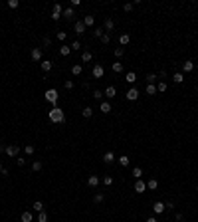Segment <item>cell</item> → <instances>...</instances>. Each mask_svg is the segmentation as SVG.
Returning a JSON list of instances; mask_svg holds the SVG:
<instances>
[{
	"instance_id": "cell-10",
	"label": "cell",
	"mask_w": 198,
	"mask_h": 222,
	"mask_svg": "<svg viewBox=\"0 0 198 222\" xmlns=\"http://www.w3.org/2000/svg\"><path fill=\"white\" fill-rule=\"evenodd\" d=\"M103 30H105V32H113V30H115V22H113V18H105V22H103Z\"/></svg>"
},
{
	"instance_id": "cell-46",
	"label": "cell",
	"mask_w": 198,
	"mask_h": 222,
	"mask_svg": "<svg viewBox=\"0 0 198 222\" xmlns=\"http://www.w3.org/2000/svg\"><path fill=\"white\" fill-rule=\"evenodd\" d=\"M8 6H10V8H18L20 2H18V0H8Z\"/></svg>"
},
{
	"instance_id": "cell-15",
	"label": "cell",
	"mask_w": 198,
	"mask_h": 222,
	"mask_svg": "<svg viewBox=\"0 0 198 222\" xmlns=\"http://www.w3.org/2000/svg\"><path fill=\"white\" fill-rule=\"evenodd\" d=\"M125 81L133 85V83L137 81V74H135V71H127V74H125Z\"/></svg>"
},
{
	"instance_id": "cell-1",
	"label": "cell",
	"mask_w": 198,
	"mask_h": 222,
	"mask_svg": "<svg viewBox=\"0 0 198 222\" xmlns=\"http://www.w3.org/2000/svg\"><path fill=\"white\" fill-rule=\"evenodd\" d=\"M48 117H50V121L52 123H64L66 121V113H64V109L62 107H52V111L48 113Z\"/></svg>"
},
{
	"instance_id": "cell-30",
	"label": "cell",
	"mask_w": 198,
	"mask_h": 222,
	"mask_svg": "<svg viewBox=\"0 0 198 222\" xmlns=\"http://www.w3.org/2000/svg\"><path fill=\"white\" fill-rule=\"evenodd\" d=\"M32 206H34V210H36V212H42V210H44V202H42V200H36Z\"/></svg>"
},
{
	"instance_id": "cell-39",
	"label": "cell",
	"mask_w": 198,
	"mask_h": 222,
	"mask_svg": "<svg viewBox=\"0 0 198 222\" xmlns=\"http://www.w3.org/2000/svg\"><path fill=\"white\" fill-rule=\"evenodd\" d=\"M64 85H66V89H67V91H71V89L75 87V83H73L71 79H66V83H64Z\"/></svg>"
},
{
	"instance_id": "cell-7",
	"label": "cell",
	"mask_w": 198,
	"mask_h": 222,
	"mask_svg": "<svg viewBox=\"0 0 198 222\" xmlns=\"http://www.w3.org/2000/svg\"><path fill=\"white\" fill-rule=\"evenodd\" d=\"M165 210H166V206H165L163 200H156V202L153 204V212H154V214H163Z\"/></svg>"
},
{
	"instance_id": "cell-6",
	"label": "cell",
	"mask_w": 198,
	"mask_h": 222,
	"mask_svg": "<svg viewBox=\"0 0 198 222\" xmlns=\"http://www.w3.org/2000/svg\"><path fill=\"white\" fill-rule=\"evenodd\" d=\"M62 12H64L62 4H54V8H52V20H60L62 18Z\"/></svg>"
},
{
	"instance_id": "cell-16",
	"label": "cell",
	"mask_w": 198,
	"mask_h": 222,
	"mask_svg": "<svg viewBox=\"0 0 198 222\" xmlns=\"http://www.w3.org/2000/svg\"><path fill=\"white\" fill-rule=\"evenodd\" d=\"M91 58H93V54H91V52H87V50H83V52H81V62H83V64L91 62Z\"/></svg>"
},
{
	"instance_id": "cell-29",
	"label": "cell",
	"mask_w": 198,
	"mask_h": 222,
	"mask_svg": "<svg viewBox=\"0 0 198 222\" xmlns=\"http://www.w3.org/2000/svg\"><path fill=\"white\" fill-rule=\"evenodd\" d=\"M133 177L139 180V178L143 177V169H141V166H135V169H133Z\"/></svg>"
},
{
	"instance_id": "cell-21",
	"label": "cell",
	"mask_w": 198,
	"mask_h": 222,
	"mask_svg": "<svg viewBox=\"0 0 198 222\" xmlns=\"http://www.w3.org/2000/svg\"><path fill=\"white\" fill-rule=\"evenodd\" d=\"M69 54H71V46L64 44L62 48H60V56H69Z\"/></svg>"
},
{
	"instance_id": "cell-20",
	"label": "cell",
	"mask_w": 198,
	"mask_h": 222,
	"mask_svg": "<svg viewBox=\"0 0 198 222\" xmlns=\"http://www.w3.org/2000/svg\"><path fill=\"white\" fill-rule=\"evenodd\" d=\"M87 185H89V187H97V185H99V177H97V175H91V177L87 178Z\"/></svg>"
},
{
	"instance_id": "cell-55",
	"label": "cell",
	"mask_w": 198,
	"mask_h": 222,
	"mask_svg": "<svg viewBox=\"0 0 198 222\" xmlns=\"http://www.w3.org/2000/svg\"><path fill=\"white\" fill-rule=\"evenodd\" d=\"M178 222H186V220H178Z\"/></svg>"
},
{
	"instance_id": "cell-31",
	"label": "cell",
	"mask_w": 198,
	"mask_h": 222,
	"mask_svg": "<svg viewBox=\"0 0 198 222\" xmlns=\"http://www.w3.org/2000/svg\"><path fill=\"white\" fill-rule=\"evenodd\" d=\"M147 93H149V95H154V93H156V85H154V83H147Z\"/></svg>"
},
{
	"instance_id": "cell-52",
	"label": "cell",
	"mask_w": 198,
	"mask_h": 222,
	"mask_svg": "<svg viewBox=\"0 0 198 222\" xmlns=\"http://www.w3.org/2000/svg\"><path fill=\"white\" fill-rule=\"evenodd\" d=\"M174 216H176V220H184V216H182V212H176Z\"/></svg>"
},
{
	"instance_id": "cell-33",
	"label": "cell",
	"mask_w": 198,
	"mask_h": 222,
	"mask_svg": "<svg viewBox=\"0 0 198 222\" xmlns=\"http://www.w3.org/2000/svg\"><path fill=\"white\" fill-rule=\"evenodd\" d=\"M83 24H85V26H93V24H95V18H93V16H85V18H83Z\"/></svg>"
},
{
	"instance_id": "cell-56",
	"label": "cell",
	"mask_w": 198,
	"mask_h": 222,
	"mask_svg": "<svg viewBox=\"0 0 198 222\" xmlns=\"http://www.w3.org/2000/svg\"><path fill=\"white\" fill-rule=\"evenodd\" d=\"M196 192H198V185H196Z\"/></svg>"
},
{
	"instance_id": "cell-24",
	"label": "cell",
	"mask_w": 198,
	"mask_h": 222,
	"mask_svg": "<svg viewBox=\"0 0 198 222\" xmlns=\"http://www.w3.org/2000/svg\"><path fill=\"white\" fill-rule=\"evenodd\" d=\"M111 69H113L115 74H121L123 71V64L121 62H115V64H111Z\"/></svg>"
},
{
	"instance_id": "cell-53",
	"label": "cell",
	"mask_w": 198,
	"mask_h": 222,
	"mask_svg": "<svg viewBox=\"0 0 198 222\" xmlns=\"http://www.w3.org/2000/svg\"><path fill=\"white\" fill-rule=\"evenodd\" d=\"M147 222H159V220H156L154 216H149V218H147Z\"/></svg>"
},
{
	"instance_id": "cell-38",
	"label": "cell",
	"mask_w": 198,
	"mask_h": 222,
	"mask_svg": "<svg viewBox=\"0 0 198 222\" xmlns=\"http://www.w3.org/2000/svg\"><path fill=\"white\" fill-rule=\"evenodd\" d=\"M103 95H105V93H103V91H99V89H95V91H93V99H95V101H99Z\"/></svg>"
},
{
	"instance_id": "cell-13",
	"label": "cell",
	"mask_w": 198,
	"mask_h": 222,
	"mask_svg": "<svg viewBox=\"0 0 198 222\" xmlns=\"http://www.w3.org/2000/svg\"><path fill=\"white\" fill-rule=\"evenodd\" d=\"M30 56H32V60H34V62H42V50H40V48H34Z\"/></svg>"
},
{
	"instance_id": "cell-17",
	"label": "cell",
	"mask_w": 198,
	"mask_h": 222,
	"mask_svg": "<svg viewBox=\"0 0 198 222\" xmlns=\"http://www.w3.org/2000/svg\"><path fill=\"white\" fill-rule=\"evenodd\" d=\"M113 161H115V155H113L111 151H107V153L103 155V163H107V165H111Z\"/></svg>"
},
{
	"instance_id": "cell-47",
	"label": "cell",
	"mask_w": 198,
	"mask_h": 222,
	"mask_svg": "<svg viewBox=\"0 0 198 222\" xmlns=\"http://www.w3.org/2000/svg\"><path fill=\"white\" fill-rule=\"evenodd\" d=\"M123 54H125V50H123V48H115V58H121Z\"/></svg>"
},
{
	"instance_id": "cell-54",
	"label": "cell",
	"mask_w": 198,
	"mask_h": 222,
	"mask_svg": "<svg viewBox=\"0 0 198 222\" xmlns=\"http://www.w3.org/2000/svg\"><path fill=\"white\" fill-rule=\"evenodd\" d=\"M2 169H4V166H2V163H0V171H2Z\"/></svg>"
},
{
	"instance_id": "cell-43",
	"label": "cell",
	"mask_w": 198,
	"mask_h": 222,
	"mask_svg": "<svg viewBox=\"0 0 198 222\" xmlns=\"http://www.w3.org/2000/svg\"><path fill=\"white\" fill-rule=\"evenodd\" d=\"M73 50H81V42H79V40L71 42V52H73Z\"/></svg>"
},
{
	"instance_id": "cell-11",
	"label": "cell",
	"mask_w": 198,
	"mask_h": 222,
	"mask_svg": "<svg viewBox=\"0 0 198 222\" xmlns=\"http://www.w3.org/2000/svg\"><path fill=\"white\" fill-rule=\"evenodd\" d=\"M62 16H64V18H67V20H71V18L75 16V10H73L71 6H66V8H64V12H62Z\"/></svg>"
},
{
	"instance_id": "cell-32",
	"label": "cell",
	"mask_w": 198,
	"mask_h": 222,
	"mask_svg": "<svg viewBox=\"0 0 198 222\" xmlns=\"http://www.w3.org/2000/svg\"><path fill=\"white\" fill-rule=\"evenodd\" d=\"M172 79H174L176 83H182V81H184V76H182V74H180V71H176L174 76H172Z\"/></svg>"
},
{
	"instance_id": "cell-41",
	"label": "cell",
	"mask_w": 198,
	"mask_h": 222,
	"mask_svg": "<svg viewBox=\"0 0 198 222\" xmlns=\"http://www.w3.org/2000/svg\"><path fill=\"white\" fill-rule=\"evenodd\" d=\"M101 42H103V44H109V42H111V34L105 32L103 36H101Z\"/></svg>"
},
{
	"instance_id": "cell-36",
	"label": "cell",
	"mask_w": 198,
	"mask_h": 222,
	"mask_svg": "<svg viewBox=\"0 0 198 222\" xmlns=\"http://www.w3.org/2000/svg\"><path fill=\"white\" fill-rule=\"evenodd\" d=\"M103 34H105V30H103V28H95V30H93V36H95V38H99V40H101V36H103Z\"/></svg>"
},
{
	"instance_id": "cell-27",
	"label": "cell",
	"mask_w": 198,
	"mask_h": 222,
	"mask_svg": "<svg viewBox=\"0 0 198 222\" xmlns=\"http://www.w3.org/2000/svg\"><path fill=\"white\" fill-rule=\"evenodd\" d=\"M119 42H121V46H127L129 42H131V36H129V34H121V38H119Z\"/></svg>"
},
{
	"instance_id": "cell-37",
	"label": "cell",
	"mask_w": 198,
	"mask_h": 222,
	"mask_svg": "<svg viewBox=\"0 0 198 222\" xmlns=\"http://www.w3.org/2000/svg\"><path fill=\"white\" fill-rule=\"evenodd\" d=\"M81 113H83V117H91V115H93V109H91V107H83V111H81Z\"/></svg>"
},
{
	"instance_id": "cell-48",
	"label": "cell",
	"mask_w": 198,
	"mask_h": 222,
	"mask_svg": "<svg viewBox=\"0 0 198 222\" xmlns=\"http://www.w3.org/2000/svg\"><path fill=\"white\" fill-rule=\"evenodd\" d=\"M66 38H67V34H66V32H57V40H62V42H64Z\"/></svg>"
},
{
	"instance_id": "cell-34",
	"label": "cell",
	"mask_w": 198,
	"mask_h": 222,
	"mask_svg": "<svg viewBox=\"0 0 198 222\" xmlns=\"http://www.w3.org/2000/svg\"><path fill=\"white\" fill-rule=\"evenodd\" d=\"M166 89H168V85H166V81H161V83L156 85V91H161V93H165Z\"/></svg>"
},
{
	"instance_id": "cell-14",
	"label": "cell",
	"mask_w": 198,
	"mask_h": 222,
	"mask_svg": "<svg viewBox=\"0 0 198 222\" xmlns=\"http://www.w3.org/2000/svg\"><path fill=\"white\" fill-rule=\"evenodd\" d=\"M99 111L101 113H111V103L109 101H101L99 103Z\"/></svg>"
},
{
	"instance_id": "cell-28",
	"label": "cell",
	"mask_w": 198,
	"mask_h": 222,
	"mask_svg": "<svg viewBox=\"0 0 198 222\" xmlns=\"http://www.w3.org/2000/svg\"><path fill=\"white\" fill-rule=\"evenodd\" d=\"M42 166H44V165H42V161H34V163H32V171H34V173H40Z\"/></svg>"
},
{
	"instance_id": "cell-2",
	"label": "cell",
	"mask_w": 198,
	"mask_h": 222,
	"mask_svg": "<svg viewBox=\"0 0 198 222\" xmlns=\"http://www.w3.org/2000/svg\"><path fill=\"white\" fill-rule=\"evenodd\" d=\"M44 97H46V101H50V103L55 107V103H57V89H48V91L44 93Z\"/></svg>"
},
{
	"instance_id": "cell-26",
	"label": "cell",
	"mask_w": 198,
	"mask_h": 222,
	"mask_svg": "<svg viewBox=\"0 0 198 222\" xmlns=\"http://www.w3.org/2000/svg\"><path fill=\"white\" fill-rule=\"evenodd\" d=\"M20 220H22V222H32V220H34L32 212H22V216H20Z\"/></svg>"
},
{
	"instance_id": "cell-3",
	"label": "cell",
	"mask_w": 198,
	"mask_h": 222,
	"mask_svg": "<svg viewBox=\"0 0 198 222\" xmlns=\"http://www.w3.org/2000/svg\"><path fill=\"white\" fill-rule=\"evenodd\" d=\"M91 76H93L95 79H101L103 76H105V67L101 66V64H95V66H93V69H91Z\"/></svg>"
},
{
	"instance_id": "cell-45",
	"label": "cell",
	"mask_w": 198,
	"mask_h": 222,
	"mask_svg": "<svg viewBox=\"0 0 198 222\" xmlns=\"http://www.w3.org/2000/svg\"><path fill=\"white\" fill-rule=\"evenodd\" d=\"M93 200H95V202H97V204H101V202H103V200H105V196H103V194H101V192H99V194H95V196H93Z\"/></svg>"
},
{
	"instance_id": "cell-22",
	"label": "cell",
	"mask_w": 198,
	"mask_h": 222,
	"mask_svg": "<svg viewBox=\"0 0 198 222\" xmlns=\"http://www.w3.org/2000/svg\"><path fill=\"white\" fill-rule=\"evenodd\" d=\"M117 161H119V165H121V166H129V163H131V159H129L127 155H121Z\"/></svg>"
},
{
	"instance_id": "cell-4",
	"label": "cell",
	"mask_w": 198,
	"mask_h": 222,
	"mask_svg": "<svg viewBox=\"0 0 198 222\" xmlns=\"http://www.w3.org/2000/svg\"><path fill=\"white\" fill-rule=\"evenodd\" d=\"M18 153H20V147H18V145H8V147H6V155L12 157V159H16Z\"/></svg>"
},
{
	"instance_id": "cell-8",
	"label": "cell",
	"mask_w": 198,
	"mask_h": 222,
	"mask_svg": "<svg viewBox=\"0 0 198 222\" xmlns=\"http://www.w3.org/2000/svg\"><path fill=\"white\" fill-rule=\"evenodd\" d=\"M125 97H127L129 101H137V99H139V89H137V87H131L127 93H125Z\"/></svg>"
},
{
	"instance_id": "cell-12",
	"label": "cell",
	"mask_w": 198,
	"mask_h": 222,
	"mask_svg": "<svg viewBox=\"0 0 198 222\" xmlns=\"http://www.w3.org/2000/svg\"><path fill=\"white\" fill-rule=\"evenodd\" d=\"M103 93H105V97H109V99H113V97L117 95V87H115V85H107V89H105Z\"/></svg>"
},
{
	"instance_id": "cell-9",
	"label": "cell",
	"mask_w": 198,
	"mask_h": 222,
	"mask_svg": "<svg viewBox=\"0 0 198 222\" xmlns=\"http://www.w3.org/2000/svg\"><path fill=\"white\" fill-rule=\"evenodd\" d=\"M133 190H135L137 194H141V192H145V190H147V182H143V180L139 178V180L135 182V187H133Z\"/></svg>"
},
{
	"instance_id": "cell-50",
	"label": "cell",
	"mask_w": 198,
	"mask_h": 222,
	"mask_svg": "<svg viewBox=\"0 0 198 222\" xmlns=\"http://www.w3.org/2000/svg\"><path fill=\"white\" fill-rule=\"evenodd\" d=\"M16 165H18V166H24V165H26V159H16Z\"/></svg>"
},
{
	"instance_id": "cell-35",
	"label": "cell",
	"mask_w": 198,
	"mask_h": 222,
	"mask_svg": "<svg viewBox=\"0 0 198 222\" xmlns=\"http://www.w3.org/2000/svg\"><path fill=\"white\" fill-rule=\"evenodd\" d=\"M38 222H48V212H38Z\"/></svg>"
},
{
	"instance_id": "cell-51",
	"label": "cell",
	"mask_w": 198,
	"mask_h": 222,
	"mask_svg": "<svg viewBox=\"0 0 198 222\" xmlns=\"http://www.w3.org/2000/svg\"><path fill=\"white\" fill-rule=\"evenodd\" d=\"M165 206H166V208H168V210H172V208H174V202H166Z\"/></svg>"
},
{
	"instance_id": "cell-23",
	"label": "cell",
	"mask_w": 198,
	"mask_h": 222,
	"mask_svg": "<svg viewBox=\"0 0 198 222\" xmlns=\"http://www.w3.org/2000/svg\"><path fill=\"white\" fill-rule=\"evenodd\" d=\"M156 187H159V180H156V178H151V180H147V189H149V190H154Z\"/></svg>"
},
{
	"instance_id": "cell-5",
	"label": "cell",
	"mask_w": 198,
	"mask_h": 222,
	"mask_svg": "<svg viewBox=\"0 0 198 222\" xmlns=\"http://www.w3.org/2000/svg\"><path fill=\"white\" fill-rule=\"evenodd\" d=\"M85 30H87V26L83 24V20H77V22L73 24V32H75L77 36H81V34L85 32Z\"/></svg>"
},
{
	"instance_id": "cell-40",
	"label": "cell",
	"mask_w": 198,
	"mask_h": 222,
	"mask_svg": "<svg viewBox=\"0 0 198 222\" xmlns=\"http://www.w3.org/2000/svg\"><path fill=\"white\" fill-rule=\"evenodd\" d=\"M103 185H105V187H111V185H113V177H109V175L103 177Z\"/></svg>"
},
{
	"instance_id": "cell-25",
	"label": "cell",
	"mask_w": 198,
	"mask_h": 222,
	"mask_svg": "<svg viewBox=\"0 0 198 222\" xmlns=\"http://www.w3.org/2000/svg\"><path fill=\"white\" fill-rule=\"evenodd\" d=\"M81 71H83V66H81V64H75V66L71 67V74H73V76H81Z\"/></svg>"
},
{
	"instance_id": "cell-42",
	"label": "cell",
	"mask_w": 198,
	"mask_h": 222,
	"mask_svg": "<svg viewBox=\"0 0 198 222\" xmlns=\"http://www.w3.org/2000/svg\"><path fill=\"white\" fill-rule=\"evenodd\" d=\"M24 153L26 155H34V145H26L24 147Z\"/></svg>"
},
{
	"instance_id": "cell-44",
	"label": "cell",
	"mask_w": 198,
	"mask_h": 222,
	"mask_svg": "<svg viewBox=\"0 0 198 222\" xmlns=\"http://www.w3.org/2000/svg\"><path fill=\"white\" fill-rule=\"evenodd\" d=\"M156 81V74H149L147 76V83H154Z\"/></svg>"
},
{
	"instance_id": "cell-19",
	"label": "cell",
	"mask_w": 198,
	"mask_h": 222,
	"mask_svg": "<svg viewBox=\"0 0 198 222\" xmlns=\"http://www.w3.org/2000/svg\"><path fill=\"white\" fill-rule=\"evenodd\" d=\"M182 71H194V64H192L190 60H186V62L182 64Z\"/></svg>"
},
{
	"instance_id": "cell-18",
	"label": "cell",
	"mask_w": 198,
	"mask_h": 222,
	"mask_svg": "<svg viewBox=\"0 0 198 222\" xmlns=\"http://www.w3.org/2000/svg\"><path fill=\"white\" fill-rule=\"evenodd\" d=\"M40 64H42V69H44V71H52V66H54V64H52L50 60H42Z\"/></svg>"
},
{
	"instance_id": "cell-49",
	"label": "cell",
	"mask_w": 198,
	"mask_h": 222,
	"mask_svg": "<svg viewBox=\"0 0 198 222\" xmlns=\"http://www.w3.org/2000/svg\"><path fill=\"white\" fill-rule=\"evenodd\" d=\"M133 6H135V4H125V6H123V10H125V12H131Z\"/></svg>"
}]
</instances>
